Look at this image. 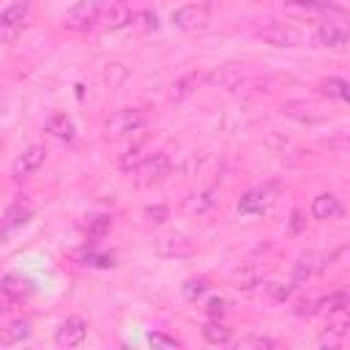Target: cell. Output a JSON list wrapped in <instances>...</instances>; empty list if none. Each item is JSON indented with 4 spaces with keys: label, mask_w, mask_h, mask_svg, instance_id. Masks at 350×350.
<instances>
[{
    "label": "cell",
    "mask_w": 350,
    "mask_h": 350,
    "mask_svg": "<svg viewBox=\"0 0 350 350\" xmlns=\"http://www.w3.org/2000/svg\"><path fill=\"white\" fill-rule=\"evenodd\" d=\"M104 0H77L66 14H63V25L68 30H90L101 16H104Z\"/></svg>",
    "instance_id": "cell-1"
},
{
    "label": "cell",
    "mask_w": 350,
    "mask_h": 350,
    "mask_svg": "<svg viewBox=\"0 0 350 350\" xmlns=\"http://www.w3.org/2000/svg\"><path fill=\"white\" fill-rule=\"evenodd\" d=\"M148 123V112L145 109H118V112H112V115H107L104 118V131L109 134V137H120V134H129V131H137V129H142Z\"/></svg>",
    "instance_id": "cell-2"
},
{
    "label": "cell",
    "mask_w": 350,
    "mask_h": 350,
    "mask_svg": "<svg viewBox=\"0 0 350 350\" xmlns=\"http://www.w3.org/2000/svg\"><path fill=\"white\" fill-rule=\"evenodd\" d=\"M170 175V159L167 153H148L137 167H134V180L137 186H153Z\"/></svg>",
    "instance_id": "cell-3"
},
{
    "label": "cell",
    "mask_w": 350,
    "mask_h": 350,
    "mask_svg": "<svg viewBox=\"0 0 350 350\" xmlns=\"http://www.w3.org/2000/svg\"><path fill=\"white\" fill-rule=\"evenodd\" d=\"M211 22V5L208 3H186L172 11V25L178 30H202Z\"/></svg>",
    "instance_id": "cell-4"
},
{
    "label": "cell",
    "mask_w": 350,
    "mask_h": 350,
    "mask_svg": "<svg viewBox=\"0 0 350 350\" xmlns=\"http://www.w3.org/2000/svg\"><path fill=\"white\" fill-rule=\"evenodd\" d=\"M276 197V183H262V186H254L249 189L241 200H238V213L241 216H260L268 211V205L273 202Z\"/></svg>",
    "instance_id": "cell-5"
},
{
    "label": "cell",
    "mask_w": 350,
    "mask_h": 350,
    "mask_svg": "<svg viewBox=\"0 0 350 350\" xmlns=\"http://www.w3.org/2000/svg\"><path fill=\"white\" fill-rule=\"evenodd\" d=\"M27 11H30V0H14L0 11V41H14V36L22 30Z\"/></svg>",
    "instance_id": "cell-6"
},
{
    "label": "cell",
    "mask_w": 350,
    "mask_h": 350,
    "mask_svg": "<svg viewBox=\"0 0 350 350\" xmlns=\"http://www.w3.org/2000/svg\"><path fill=\"white\" fill-rule=\"evenodd\" d=\"M347 25L345 22H323L317 27V33L312 36V46H323V49H342L347 44Z\"/></svg>",
    "instance_id": "cell-7"
},
{
    "label": "cell",
    "mask_w": 350,
    "mask_h": 350,
    "mask_svg": "<svg viewBox=\"0 0 350 350\" xmlns=\"http://www.w3.org/2000/svg\"><path fill=\"white\" fill-rule=\"evenodd\" d=\"M257 38L271 44V46H298L301 44V33L290 25H282V22H271V25L260 27Z\"/></svg>",
    "instance_id": "cell-8"
},
{
    "label": "cell",
    "mask_w": 350,
    "mask_h": 350,
    "mask_svg": "<svg viewBox=\"0 0 350 350\" xmlns=\"http://www.w3.org/2000/svg\"><path fill=\"white\" fill-rule=\"evenodd\" d=\"M85 336H88V323L82 317H68L55 331V342L60 347H79L85 342Z\"/></svg>",
    "instance_id": "cell-9"
},
{
    "label": "cell",
    "mask_w": 350,
    "mask_h": 350,
    "mask_svg": "<svg viewBox=\"0 0 350 350\" xmlns=\"http://www.w3.org/2000/svg\"><path fill=\"white\" fill-rule=\"evenodd\" d=\"M309 213H312V219H317V221H334V219H339V216L345 213V208H342L339 197H334L331 191H323V194H317V197L312 200Z\"/></svg>",
    "instance_id": "cell-10"
},
{
    "label": "cell",
    "mask_w": 350,
    "mask_h": 350,
    "mask_svg": "<svg viewBox=\"0 0 350 350\" xmlns=\"http://www.w3.org/2000/svg\"><path fill=\"white\" fill-rule=\"evenodd\" d=\"M282 115L298 120V123H320L325 118V112H320L317 104L312 101H301V98H293V101H284L282 104Z\"/></svg>",
    "instance_id": "cell-11"
},
{
    "label": "cell",
    "mask_w": 350,
    "mask_h": 350,
    "mask_svg": "<svg viewBox=\"0 0 350 350\" xmlns=\"http://www.w3.org/2000/svg\"><path fill=\"white\" fill-rule=\"evenodd\" d=\"M44 159H46V148H44V145H30V148L14 161L11 175H14V178H25V175L36 172V170L44 164Z\"/></svg>",
    "instance_id": "cell-12"
},
{
    "label": "cell",
    "mask_w": 350,
    "mask_h": 350,
    "mask_svg": "<svg viewBox=\"0 0 350 350\" xmlns=\"http://www.w3.org/2000/svg\"><path fill=\"white\" fill-rule=\"evenodd\" d=\"M27 336H30V320H25V317H16V320H11L5 328H0V345H5V347L19 345V342H25Z\"/></svg>",
    "instance_id": "cell-13"
},
{
    "label": "cell",
    "mask_w": 350,
    "mask_h": 350,
    "mask_svg": "<svg viewBox=\"0 0 350 350\" xmlns=\"http://www.w3.org/2000/svg\"><path fill=\"white\" fill-rule=\"evenodd\" d=\"M30 216H33V208H30V205L14 202V205L8 208V213H5V219H3V227H0V243L5 241V235H8L14 227H22Z\"/></svg>",
    "instance_id": "cell-14"
},
{
    "label": "cell",
    "mask_w": 350,
    "mask_h": 350,
    "mask_svg": "<svg viewBox=\"0 0 350 350\" xmlns=\"http://www.w3.org/2000/svg\"><path fill=\"white\" fill-rule=\"evenodd\" d=\"M0 290H3L5 298H11V301H22V298L30 295L33 284H30V279H25V276H19V273H8V276L3 279V284H0Z\"/></svg>",
    "instance_id": "cell-15"
},
{
    "label": "cell",
    "mask_w": 350,
    "mask_h": 350,
    "mask_svg": "<svg viewBox=\"0 0 350 350\" xmlns=\"http://www.w3.org/2000/svg\"><path fill=\"white\" fill-rule=\"evenodd\" d=\"M44 131H46V137H52V139L68 142V139H74V120H71L68 115H55V118L46 120Z\"/></svg>",
    "instance_id": "cell-16"
},
{
    "label": "cell",
    "mask_w": 350,
    "mask_h": 350,
    "mask_svg": "<svg viewBox=\"0 0 350 350\" xmlns=\"http://www.w3.org/2000/svg\"><path fill=\"white\" fill-rule=\"evenodd\" d=\"M200 82H202V74H197V71L183 74L180 79L172 82V88H170V98H172V101H183L186 96H191V93L200 88Z\"/></svg>",
    "instance_id": "cell-17"
},
{
    "label": "cell",
    "mask_w": 350,
    "mask_h": 350,
    "mask_svg": "<svg viewBox=\"0 0 350 350\" xmlns=\"http://www.w3.org/2000/svg\"><path fill=\"white\" fill-rule=\"evenodd\" d=\"M213 191H194V194H189L186 200H183V213H189V216H202V213H208L211 208H213Z\"/></svg>",
    "instance_id": "cell-18"
},
{
    "label": "cell",
    "mask_w": 350,
    "mask_h": 350,
    "mask_svg": "<svg viewBox=\"0 0 350 350\" xmlns=\"http://www.w3.org/2000/svg\"><path fill=\"white\" fill-rule=\"evenodd\" d=\"M104 16H107V27L109 30H118V27H126V25H134V11L129 8V5H123V3H118V5H109V8H104Z\"/></svg>",
    "instance_id": "cell-19"
},
{
    "label": "cell",
    "mask_w": 350,
    "mask_h": 350,
    "mask_svg": "<svg viewBox=\"0 0 350 350\" xmlns=\"http://www.w3.org/2000/svg\"><path fill=\"white\" fill-rule=\"evenodd\" d=\"M314 309V314H339V312H345V306H347V295L345 293H331V295H325V298H320L317 304H312Z\"/></svg>",
    "instance_id": "cell-20"
},
{
    "label": "cell",
    "mask_w": 350,
    "mask_h": 350,
    "mask_svg": "<svg viewBox=\"0 0 350 350\" xmlns=\"http://www.w3.org/2000/svg\"><path fill=\"white\" fill-rule=\"evenodd\" d=\"M109 227H112V219H109L107 213H93V216H88V221H85V235H88L90 241H101V238L109 232Z\"/></svg>",
    "instance_id": "cell-21"
},
{
    "label": "cell",
    "mask_w": 350,
    "mask_h": 350,
    "mask_svg": "<svg viewBox=\"0 0 350 350\" xmlns=\"http://www.w3.org/2000/svg\"><path fill=\"white\" fill-rule=\"evenodd\" d=\"M317 93L328 96V98H336V101H347V82L342 77H328L317 85Z\"/></svg>",
    "instance_id": "cell-22"
},
{
    "label": "cell",
    "mask_w": 350,
    "mask_h": 350,
    "mask_svg": "<svg viewBox=\"0 0 350 350\" xmlns=\"http://www.w3.org/2000/svg\"><path fill=\"white\" fill-rule=\"evenodd\" d=\"M202 339L208 345H227L230 342V328L221 320H208L202 325Z\"/></svg>",
    "instance_id": "cell-23"
},
{
    "label": "cell",
    "mask_w": 350,
    "mask_h": 350,
    "mask_svg": "<svg viewBox=\"0 0 350 350\" xmlns=\"http://www.w3.org/2000/svg\"><path fill=\"white\" fill-rule=\"evenodd\" d=\"M159 252L161 254H167V257H183V254H189L191 252V243L186 241V238H180V235H170V238H161L159 241Z\"/></svg>",
    "instance_id": "cell-24"
},
{
    "label": "cell",
    "mask_w": 350,
    "mask_h": 350,
    "mask_svg": "<svg viewBox=\"0 0 350 350\" xmlns=\"http://www.w3.org/2000/svg\"><path fill=\"white\" fill-rule=\"evenodd\" d=\"M126 77H129V68L123 66V63H107L104 66V71H101V79H104V85L107 88H120L123 82H126Z\"/></svg>",
    "instance_id": "cell-25"
},
{
    "label": "cell",
    "mask_w": 350,
    "mask_h": 350,
    "mask_svg": "<svg viewBox=\"0 0 350 350\" xmlns=\"http://www.w3.org/2000/svg\"><path fill=\"white\" fill-rule=\"evenodd\" d=\"M287 8H301V11H336V14H342V8L334 0H287Z\"/></svg>",
    "instance_id": "cell-26"
},
{
    "label": "cell",
    "mask_w": 350,
    "mask_h": 350,
    "mask_svg": "<svg viewBox=\"0 0 350 350\" xmlns=\"http://www.w3.org/2000/svg\"><path fill=\"white\" fill-rule=\"evenodd\" d=\"M312 268H314V254H312V252L301 254V257H298V262H295V271H293V287L304 284V282L309 279Z\"/></svg>",
    "instance_id": "cell-27"
},
{
    "label": "cell",
    "mask_w": 350,
    "mask_h": 350,
    "mask_svg": "<svg viewBox=\"0 0 350 350\" xmlns=\"http://www.w3.org/2000/svg\"><path fill=\"white\" fill-rule=\"evenodd\" d=\"M257 284V268L254 265H243V268H238L235 273H232V287H238V290H252Z\"/></svg>",
    "instance_id": "cell-28"
},
{
    "label": "cell",
    "mask_w": 350,
    "mask_h": 350,
    "mask_svg": "<svg viewBox=\"0 0 350 350\" xmlns=\"http://www.w3.org/2000/svg\"><path fill=\"white\" fill-rule=\"evenodd\" d=\"M208 287H211V284H208V279H205V276L189 279V282L183 284V298H186V301H197V298H200V295H202Z\"/></svg>",
    "instance_id": "cell-29"
},
{
    "label": "cell",
    "mask_w": 350,
    "mask_h": 350,
    "mask_svg": "<svg viewBox=\"0 0 350 350\" xmlns=\"http://www.w3.org/2000/svg\"><path fill=\"white\" fill-rule=\"evenodd\" d=\"M205 312H208V320H224V314H227V301H224V298H211L208 306H205Z\"/></svg>",
    "instance_id": "cell-30"
},
{
    "label": "cell",
    "mask_w": 350,
    "mask_h": 350,
    "mask_svg": "<svg viewBox=\"0 0 350 350\" xmlns=\"http://www.w3.org/2000/svg\"><path fill=\"white\" fill-rule=\"evenodd\" d=\"M77 260H82V265H112V254H96V252L77 254Z\"/></svg>",
    "instance_id": "cell-31"
},
{
    "label": "cell",
    "mask_w": 350,
    "mask_h": 350,
    "mask_svg": "<svg viewBox=\"0 0 350 350\" xmlns=\"http://www.w3.org/2000/svg\"><path fill=\"white\" fill-rule=\"evenodd\" d=\"M238 347H276V342L273 339H268V336H243L241 342H238Z\"/></svg>",
    "instance_id": "cell-32"
},
{
    "label": "cell",
    "mask_w": 350,
    "mask_h": 350,
    "mask_svg": "<svg viewBox=\"0 0 350 350\" xmlns=\"http://www.w3.org/2000/svg\"><path fill=\"white\" fill-rule=\"evenodd\" d=\"M148 342L153 347H180V342L175 336H167V334H148Z\"/></svg>",
    "instance_id": "cell-33"
},
{
    "label": "cell",
    "mask_w": 350,
    "mask_h": 350,
    "mask_svg": "<svg viewBox=\"0 0 350 350\" xmlns=\"http://www.w3.org/2000/svg\"><path fill=\"white\" fill-rule=\"evenodd\" d=\"M142 148H134V150H129V156H123L120 159V170H134L142 159H145V153H139Z\"/></svg>",
    "instance_id": "cell-34"
},
{
    "label": "cell",
    "mask_w": 350,
    "mask_h": 350,
    "mask_svg": "<svg viewBox=\"0 0 350 350\" xmlns=\"http://www.w3.org/2000/svg\"><path fill=\"white\" fill-rule=\"evenodd\" d=\"M145 216L150 221H164L167 219V208L164 205H156V208H145Z\"/></svg>",
    "instance_id": "cell-35"
},
{
    "label": "cell",
    "mask_w": 350,
    "mask_h": 350,
    "mask_svg": "<svg viewBox=\"0 0 350 350\" xmlns=\"http://www.w3.org/2000/svg\"><path fill=\"white\" fill-rule=\"evenodd\" d=\"M5 312H8V306H5V301H0V317H3Z\"/></svg>",
    "instance_id": "cell-36"
}]
</instances>
